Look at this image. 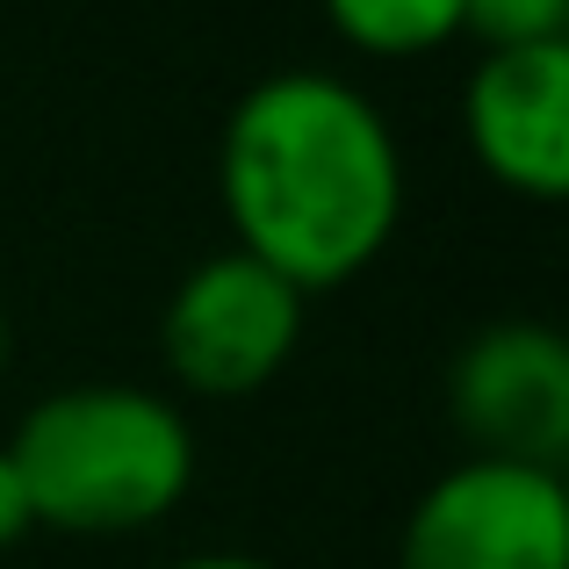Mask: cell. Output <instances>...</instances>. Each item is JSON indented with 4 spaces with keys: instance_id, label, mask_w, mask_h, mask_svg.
<instances>
[{
    "instance_id": "ba28073f",
    "label": "cell",
    "mask_w": 569,
    "mask_h": 569,
    "mask_svg": "<svg viewBox=\"0 0 569 569\" xmlns=\"http://www.w3.org/2000/svg\"><path fill=\"white\" fill-rule=\"evenodd\" d=\"M461 37H476L483 51L569 43V0H461Z\"/></svg>"
},
{
    "instance_id": "8992f818",
    "label": "cell",
    "mask_w": 569,
    "mask_h": 569,
    "mask_svg": "<svg viewBox=\"0 0 569 569\" xmlns=\"http://www.w3.org/2000/svg\"><path fill=\"white\" fill-rule=\"evenodd\" d=\"M461 130L476 167L519 202L569 194V43L483 51L461 87Z\"/></svg>"
},
{
    "instance_id": "7a4b0ae2",
    "label": "cell",
    "mask_w": 569,
    "mask_h": 569,
    "mask_svg": "<svg viewBox=\"0 0 569 569\" xmlns=\"http://www.w3.org/2000/svg\"><path fill=\"white\" fill-rule=\"evenodd\" d=\"M37 527L66 541H116L181 512L194 490V426L138 382H72L22 411L8 440Z\"/></svg>"
},
{
    "instance_id": "5b68a950",
    "label": "cell",
    "mask_w": 569,
    "mask_h": 569,
    "mask_svg": "<svg viewBox=\"0 0 569 569\" xmlns=\"http://www.w3.org/2000/svg\"><path fill=\"white\" fill-rule=\"evenodd\" d=\"M447 411L476 461L562 476L569 461V339L541 318H498L461 339L447 368Z\"/></svg>"
},
{
    "instance_id": "3957f363",
    "label": "cell",
    "mask_w": 569,
    "mask_h": 569,
    "mask_svg": "<svg viewBox=\"0 0 569 569\" xmlns=\"http://www.w3.org/2000/svg\"><path fill=\"white\" fill-rule=\"evenodd\" d=\"M296 347H303V296L238 246L194 260L159 310L167 376L209 403L267 389L296 361Z\"/></svg>"
},
{
    "instance_id": "30bf717a",
    "label": "cell",
    "mask_w": 569,
    "mask_h": 569,
    "mask_svg": "<svg viewBox=\"0 0 569 569\" xmlns=\"http://www.w3.org/2000/svg\"><path fill=\"white\" fill-rule=\"evenodd\" d=\"M167 569H281V562H267V556H231V548H217V556H181V562H167Z\"/></svg>"
},
{
    "instance_id": "277c9868",
    "label": "cell",
    "mask_w": 569,
    "mask_h": 569,
    "mask_svg": "<svg viewBox=\"0 0 569 569\" xmlns=\"http://www.w3.org/2000/svg\"><path fill=\"white\" fill-rule=\"evenodd\" d=\"M397 569H569V490L519 461H461L418 490Z\"/></svg>"
},
{
    "instance_id": "52a82bcc",
    "label": "cell",
    "mask_w": 569,
    "mask_h": 569,
    "mask_svg": "<svg viewBox=\"0 0 569 569\" xmlns=\"http://www.w3.org/2000/svg\"><path fill=\"white\" fill-rule=\"evenodd\" d=\"M339 43L368 58H426L461 37V0H318Z\"/></svg>"
},
{
    "instance_id": "8fae6325",
    "label": "cell",
    "mask_w": 569,
    "mask_h": 569,
    "mask_svg": "<svg viewBox=\"0 0 569 569\" xmlns=\"http://www.w3.org/2000/svg\"><path fill=\"white\" fill-rule=\"evenodd\" d=\"M0 376H8V310H0Z\"/></svg>"
},
{
    "instance_id": "6da1fadb",
    "label": "cell",
    "mask_w": 569,
    "mask_h": 569,
    "mask_svg": "<svg viewBox=\"0 0 569 569\" xmlns=\"http://www.w3.org/2000/svg\"><path fill=\"white\" fill-rule=\"evenodd\" d=\"M231 246L296 296L368 274L403 223V152L376 101L339 72H267L238 94L217 144Z\"/></svg>"
},
{
    "instance_id": "9c48e42d",
    "label": "cell",
    "mask_w": 569,
    "mask_h": 569,
    "mask_svg": "<svg viewBox=\"0 0 569 569\" xmlns=\"http://www.w3.org/2000/svg\"><path fill=\"white\" fill-rule=\"evenodd\" d=\"M29 533H37V505H29V483H22V469H14L8 440H0V556L22 548Z\"/></svg>"
}]
</instances>
